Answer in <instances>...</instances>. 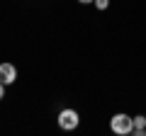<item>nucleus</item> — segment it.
<instances>
[{
    "instance_id": "5",
    "label": "nucleus",
    "mask_w": 146,
    "mask_h": 136,
    "mask_svg": "<svg viewBox=\"0 0 146 136\" xmlns=\"http://www.w3.org/2000/svg\"><path fill=\"white\" fill-rule=\"evenodd\" d=\"M107 5H110V0H95V7L98 10H107Z\"/></svg>"
},
{
    "instance_id": "2",
    "label": "nucleus",
    "mask_w": 146,
    "mask_h": 136,
    "mask_svg": "<svg viewBox=\"0 0 146 136\" xmlns=\"http://www.w3.org/2000/svg\"><path fill=\"white\" fill-rule=\"evenodd\" d=\"M78 124H80V117H78L76 110H61V114H58V126H61L63 131H73Z\"/></svg>"
},
{
    "instance_id": "4",
    "label": "nucleus",
    "mask_w": 146,
    "mask_h": 136,
    "mask_svg": "<svg viewBox=\"0 0 146 136\" xmlns=\"http://www.w3.org/2000/svg\"><path fill=\"white\" fill-rule=\"evenodd\" d=\"M146 131V117H134V124H131V134L141 136Z\"/></svg>"
},
{
    "instance_id": "1",
    "label": "nucleus",
    "mask_w": 146,
    "mask_h": 136,
    "mask_svg": "<svg viewBox=\"0 0 146 136\" xmlns=\"http://www.w3.org/2000/svg\"><path fill=\"white\" fill-rule=\"evenodd\" d=\"M131 124H134V117H129V114H115L110 119V129L115 131L117 136L131 134Z\"/></svg>"
},
{
    "instance_id": "3",
    "label": "nucleus",
    "mask_w": 146,
    "mask_h": 136,
    "mask_svg": "<svg viewBox=\"0 0 146 136\" xmlns=\"http://www.w3.org/2000/svg\"><path fill=\"white\" fill-rule=\"evenodd\" d=\"M0 80L5 85H12L17 80V68L12 63H0Z\"/></svg>"
},
{
    "instance_id": "7",
    "label": "nucleus",
    "mask_w": 146,
    "mask_h": 136,
    "mask_svg": "<svg viewBox=\"0 0 146 136\" xmlns=\"http://www.w3.org/2000/svg\"><path fill=\"white\" fill-rule=\"evenodd\" d=\"M78 3H83V5H88V3H95V0H78Z\"/></svg>"
},
{
    "instance_id": "6",
    "label": "nucleus",
    "mask_w": 146,
    "mask_h": 136,
    "mask_svg": "<svg viewBox=\"0 0 146 136\" xmlns=\"http://www.w3.org/2000/svg\"><path fill=\"white\" fill-rule=\"evenodd\" d=\"M5 97V83H3V80H0V100Z\"/></svg>"
}]
</instances>
